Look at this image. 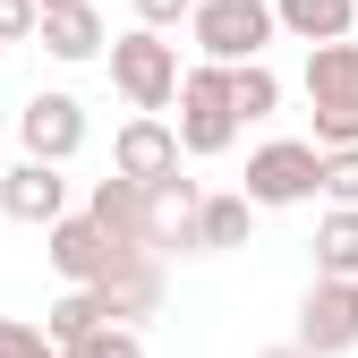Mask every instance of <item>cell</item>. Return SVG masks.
<instances>
[{"mask_svg": "<svg viewBox=\"0 0 358 358\" xmlns=\"http://www.w3.org/2000/svg\"><path fill=\"white\" fill-rule=\"evenodd\" d=\"M307 111H316V154L358 145V43L307 52Z\"/></svg>", "mask_w": 358, "mask_h": 358, "instance_id": "6da1fadb", "label": "cell"}, {"mask_svg": "<svg viewBox=\"0 0 358 358\" xmlns=\"http://www.w3.org/2000/svg\"><path fill=\"white\" fill-rule=\"evenodd\" d=\"M188 26H196V52L213 69H248V60H264V43L282 34L273 0H196Z\"/></svg>", "mask_w": 358, "mask_h": 358, "instance_id": "7a4b0ae2", "label": "cell"}, {"mask_svg": "<svg viewBox=\"0 0 358 358\" xmlns=\"http://www.w3.org/2000/svg\"><path fill=\"white\" fill-rule=\"evenodd\" d=\"M111 85L137 103V120H162V111L179 103V52H171L162 34H145V26L120 34V43H111Z\"/></svg>", "mask_w": 358, "mask_h": 358, "instance_id": "3957f363", "label": "cell"}, {"mask_svg": "<svg viewBox=\"0 0 358 358\" xmlns=\"http://www.w3.org/2000/svg\"><path fill=\"white\" fill-rule=\"evenodd\" d=\"M179 145L188 154H231L239 145V111H231V69H188L179 77Z\"/></svg>", "mask_w": 358, "mask_h": 358, "instance_id": "277c9868", "label": "cell"}, {"mask_svg": "<svg viewBox=\"0 0 358 358\" xmlns=\"http://www.w3.org/2000/svg\"><path fill=\"white\" fill-rule=\"evenodd\" d=\"M316 179H324V154H316V145L273 137V145L248 154V188H239V196H248V205H307Z\"/></svg>", "mask_w": 358, "mask_h": 358, "instance_id": "5b68a950", "label": "cell"}, {"mask_svg": "<svg viewBox=\"0 0 358 358\" xmlns=\"http://www.w3.org/2000/svg\"><path fill=\"white\" fill-rule=\"evenodd\" d=\"M299 350L307 358H341L358 350V282H316L299 307Z\"/></svg>", "mask_w": 358, "mask_h": 358, "instance_id": "8992f818", "label": "cell"}, {"mask_svg": "<svg viewBox=\"0 0 358 358\" xmlns=\"http://www.w3.org/2000/svg\"><path fill=\"white\" fill-rule=\"evenodd\" d=\"M85 213H94V231L120 248V256H154V213H145V188L137 179H94V196H85Z\"/></svg>", "mask_w": 358, "mask_h": 358, "instance_id": "52a82bcc", "label": "cell"}, {"mask_svg": "<svg viewBox=\"0 0 358 358\" xmlns=\"http://www.w3.org/2000/svg\"><path fill=\"white\" fill-rule=\"evenodd\" d=\"M179 128L171 120H128L120 137H111V171L120 179H137V188H162V179H179Z\"/></svg>", "mask_w": 358, "mask_h": 358, "instance_id": "ba28073f", "label": "cell"}, {"mask_svg": "<svg viewBox=\"0 0 358 358\" xmlns=\"http://www.w3.org/2000/svg\"><path fill=\"white\" fill-rule=\"evenodd\" d=\"M17 137H26V162H69L77 145H85V103L77 94H34L26 111H17Z\"/></svg>", "mask_w": 358, "mask_h": 358, "instance_id": "9c48e42d", "label": "cell"}, {"mask_svg": "<svg viewBox=\"0 0 358 358\" xmlns=\"http://www.w3.org/2000/svg\"><path fill=\"white\" fill-rule=\"evenodd\" d=\"M43 256H52V273H60L69 290H94L111 264H120V248L94 231V213H69V222H52V248H43Z\"/></svg>", "mask_w": 358, "mask_h": 358, "instance_id": "30bf717a", "label": "cell"}, {"mask_svg": "<svg viewBox=\"0 0 358 358\" xmlns=\"http://www.w3.org/2000/svg\"><path fill=\"white\" fill-rule=\"evenodd\" d=\"M0 213H9V222H43V231H52V222H69V179H60L52 162H17L9 179H0Z\"/></svg>", "mask_w": 358, "mask_h": 358, "instance_id": "8fae6325", "label": "cell"}, {"mask_svg": "<svg viewBox=\"0 0 358 358\" xmlns=\"http://www.w3.org/2000/svg\"><path fill=\"white\" fill-rule=\"evenodd\" d=\"M94 299L111 307V324H128V316H154V307H162V256H120L111 273L94 282Z\"/></svg>", "mask_w": 358, "mask_h": 358, "instance_id": "7c38bea8", "label": "cell"}, {"mask_svg": "<svg viewBox=\"0 0 358 358\" xmlns=\"http://www.w3.org/2000/svg\"><path fill=\"white\" fill-rule=\"evenodd\" d=\"M145 213H154V256L162 248H196L205 188H196V179H162V188H145Z\"/></svg>", "mask_w": 358, "mask_h": 358, "instance_id": "4fadbf2b", "label": "cell"}, {"mask_svg": "<svg viewBox=\"0 0 358 358\" xmlns=\"http://www.w3.org/2000/svg\"><path fill=\"white\" fill-rule=\"evenodd\" d=\"M273 17H282V34L307 43V52H324V43H350L358 0H273Z\"/></svg>", "mask_w": 358, "mask_h": 358, "instance_id": "5bb4252c", "label": "cell"}, {"mask_svg": "<svg viewBox=\"0 0 358 358\" xmlns=\"http://www.w3.org/2000/svg\"><path fill=\"white\" fill-rule=\"evenodd\" d=\"M316 282H358V205H333L316 222Z\"/></svg>", "mask_w": 358, "mask_h": 358, "instance_id": "9a60e30c", "label": "cell"}, {"mask_svg": "<svg viewBox=\"0 0 358 358\" xmlns=\"http://www.w3.org/2000/svg\"><path fill=\"white\" fill-rule=\"evenodd\" d=\"M111 43V26H103V9L85 0V9H60V17H43V52L52 60H94Z\"/></svg>", "mask_w": 358, "mask_h": 358, "instance_id": "2e32d148", "label": "cell"}, {"mask_svg": "<svg viewBox=\"0 0 358 358\" xmlns=\"http://www.w3.org/2000/svg\"><path fill=\"white\" fill-rule=\"evenodd\" d=\"M111 324V307L94 299V290H69L60 307H52V316H43V333H52V350H77L85 333H103Z\"/></svg>", "mask_w": 358, "mask_h": 358, "instance_id": "e0dca14e", "label": "cell"}, {"mask_svg": "<svg viewBox=\"0 0 358 358\" xmlns=\"http://www.w3.org/2000/svg\"><path fill=\"white\" fill-rule=\"evenodd\" d=\"M248 222H256L248 196H205V213H196V248H248Z\"/></svg>", "mask_w": 358, "mask_h": 358, "instance_id": "ac0fdd59", "label": "cell"}, {"mask_svg": "<svg viewBox=\"0 0 358 358\" xmlns=\"http://www.w3.org/2000/svg\"><path fill=\"white\" fill-rule=\"evenodd\" d=\"M231 111H239V120H273V111H282V77L264 69V60L231 69Z\"/></svg>", "mask_w": 358, "mask_h": 358, "instance_id": "d6986e66", "label": "cell"}, {"mask_svg": "<svg viewBox=\"0 0 358 358\" xmlns=\"http://www.w3.org/2000/svg\"><path fill=\"white\" fill-rule=\"evenodd\" d=\"M60 358H145V341L128 333V324H103V333H85V341L60 350Z\"/></svg>", "mask_w": 358, "mask_h": 358, "instance_id": "ffe728a7", "label": "cell"}, {"mask_svg": "<svg viewBox=\"0 0 358 358\" xmlns=\"http://www.w3.org/2000/svg\"><path fill=\"white\" fill-rule=\"evenodd\" d=\"M316 196H333V205H358V145H350V154H324Z\"/></svg>", "mask_w": 358, "mask_h": 358, "instance_id": "44dd1931", "label": "cell"}, {"mask_svg": "<svg viewBox=\"0 0 358 358\" xmlns=\"http://www.w3.org/2000/svg\"><path fill=\"white\" fill-rule=\"evenodd\" d=\"M0 358H60V350H52V333H34V324H17V316H0Z\"/></svg>", "mask_w": 358, "mask_h": 358, "instance_id": "7402d4cb", "label": "cell"}, {"mask_svg": "<svg viewBox=\"0 0 358 358\" xmlns=\"http://www.w3.org/2000/svg\"><path fill=\"white\" fill-rule=\"evenodd\" d=\"M26 34H43V9L34 0H0V43H26Z\"/></svg>", "mask_w": 358, "mask_h": 358, "instance_id": "603a6c76", "label": "cell"}, {"mask_svg": "<svg viewBox=\"0 0 358 358\" xmlns=\"http://www.w3.org/2000/svg\"><path fill=\"white\" fill-rule=\"evenodd\" d=\"M179 17H196V0H137V26H145V34H162V26H179Z\"/></svg>", "mask_w": 358, "mask_h": 358, "instance_id": "cb8c5ba5", "label": "cell"}, {"mask_svg": "<svg viewBox=\"0 0 358 358\" xmlns=\"http://www.w3.org/2000/svg\"><path fill=\"white\" fill-rule=\"evenodd\" d=\"M34 9H43V17H60V9H85V0H34Z\"/></svg>", "mask_w": 358, "mask_h": 358, "instance_id": "d4e9b609", "label": "cell"}, {"mask_svg": "<svg viewBox=\"0 0 358 358\" xmlns=\"http://www.w3.org/2000/svg\"><path fill=\"white\" fill-rule=\"evenodd\" d=\"M264 358H307V350H299V341H290V350H264Z\"/></svg>", "mask_w": 358, "mask_h": 358, "instance_id": "484cf974", "label": "cell"}]
</instances>
